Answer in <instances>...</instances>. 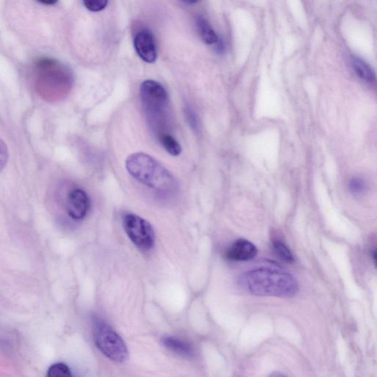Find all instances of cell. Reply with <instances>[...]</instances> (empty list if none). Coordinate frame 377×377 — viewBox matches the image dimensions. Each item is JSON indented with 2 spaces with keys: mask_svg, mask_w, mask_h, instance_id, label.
Segmentation results:
<instances>
[{
  "mask_svg": "<svg viewBox=\"0 0 377 377\" xmlns=\"http://www.w3.org/2000/svg\"><path fill=\"white\" fill-rule=\"evenodd\" d=\"M241 284L258 297L292 298L299 293V283L292 274L270 268H258L244 273Z\"/></svg>",
  "mask_w": 377,
  "mask_h": 377,
  "instance_id": "1",
  "label": "cell"
},
{
  "mask_svg": "<svg viewBox=\"0 0 377 377\" xmlns=\"http://www.w3.org/2000/svg\"><path fill=\"white\" fill-rule=\"evenodd\" d=\"M126 167L132 177L152 190L170 194L178 190V182L172 173L145 152L129 156Z\"/></svg>",
  "mask_w": 377,
  "mask_h": 377,
  "instance_id": "2",
  "label": "cell"
},
{
  "mask_svg": "<svg viewBox=\"0 0 377 377\" xmlns=\"http://www.w3.org/2000/svg\"><path fill=\"white\" fill-rule=\"evenodd\" d=\"M35 75L38 93L50 103L64 99L72 87V75L57 60H39L35 67Z\"/></svg>",
  "mask_w": 377,
  "mask_h": 377,
  "instance_id": "3",
  "label": "cell"
},
{
  "mask_svg": "<svg viewBox=\"0 0 377 377\" xmlns=\"http://www.w3.org/2000/svg\"><path fill=\"white\" fill-rule=\"evenodd\" d=\"M140 97L148 124L157 139L169 131V98L166 89L155 80L144 81Z\"/></svg>",
  "mask_w": 377,
  "mask_h": 377,
  "instance_id": "4",
  "label": "cell"
},
{
  "mask_svg": "<svg viewBox=\"0 0 377 377\" xmlns=\"http://www.w3.org/2000/svg\"><path fill=\"white\" fill-rule=\"evenodd\" d=\"M94 339L97 347L107 358L117 363L127 361V345L119 334L108 323L97 321L94 328Z\"/></svg>",
  "mask_w": 377,
  "mask_h": 377,
  "instance_id": "5",
  "label": "cell"
},
{
  "mask_svg": "<svg viewBox=\"0 0 377 377\" xmlns=\"http://www.w3.org/2000/svg\"><path fill=\"white\" fill-rule=\"evenodd\" d=\"M122 223L127 236L137 248L148 251L155 247V232L146 220L135 214H127Z\"/></svg>",
  "mask_w": 377,
  "mask_h": 377,
  "instance_id": "6",
  "label": "cell"
},
{
  "mask_svg": "<svg viewBox=\"0 0 377 377\" xmlns=\"http://www.w3.org/2000/svg\"><path fill=\"white\" fill-rule=\"evenodd\" d=\"M91 208V201L87 193L81 189L71 190L67 197L66 209L69 216L76 220L87 217Z\"/></svg>",
  "mask_w": 377,
  "mask_h": 377,
  "instance_id": "7",
  "label": "cell"
},
{
  "mask_svg": "<svg viewBox=\"0 0 377 377\" xmlns=\"http://www.w3.org/2000/svg\"><path fill=\"white\" fill-rule=\"evenodd\" d=\"M135 47L139 56L146 62H155L157 58V47L155 38L150 33H139L135 38Z\"/></svg>",
  "mask_w": 377,
  "mask_h": 377,
  "instance_id": "8",
  "label": "cell"
},
{
  "mask_svg": "<svg viewBox=\"0 0 377 377\" xmlns=\"http://www.w3.org/2000/svg\"><path fill=\"white\" fill-rule=\"evenodd\" d=\"M258 253L255 244L247 240L240 239L234 242L227 251V258L231 261L247 262L255 258Z\"/></svg>",
  "mask_w": 377,
  "mask_h": 377,
  "instance_id": "9",
  "label": "cell"
},
{
  "mask_svg": "<svg viewBox=\"0 0 377 377\" xmlns=\"http://www.w3.org/2000/svg\"><path fill=\"white\" fill-rule=\"evenodd\" d=\"M167 349L183 356H190L193 354V349L190 344L173 337H165L162 340Z\"/></svg>",
  "mask_w": 377,
  "mask_h": 377,
  "instance_id": "10",
  "label": "cell"
},
{
  "mask_svg": "<svg viewBox=\"0 0 377 377\" xmlns=\"http://www.w3.org/2000/svg\"><path fill=\"white\" fill-rule=\"evenodd\" d=\"M198 32L203 42L207 45L217 44L219 38L207 20L198 17L196 22Z\"/></svg>",
  "mask_w": 377,
  "mask_h": 377,
  "instance_id": "11",
  "label": "cell"
},
{
  "mask_svg": "<svg viewBox=\"0 0 377 377\" xmlns=\"http://www.w3.org/2000/svg\"><path fill=\"white\" fill-rule=\"evenodd\" d=\"M352 65L354 72L366 82L372 83L375 80V75L373 70L363 60L359 58H352Z\"/></svg>",
  "mask_w": 377,
  "mask_h": 377,
  "instance_id": "12",
  "label": "cell"
},
{
  "mask_svg": "<svg viewBox=\"0 0 377 377\" xmlns=\"http://www.w3.org/2000/svg\"><path fill=\"white\" fill-rule=\"evenodd\" d=\"M161 146L168 154L173 157H178L181 152V146L179 142L171 134L165 135L157 139Z\"/></svg>",
  "mask_w": 377,
  "mask_h": 377,
  "instance_id": "13",
  "label": "cell"
},
{
  "mask_svg": "<svg viewBox=\"0 0 377 377\" xmlns=\"http://www.w3.org/2000/svg\"><path fill=\"white\" fill-rule=\"evenodd\" d=\"M273 249L276 255L282 261L293 263L295 261L293 254L286 244L277 240L273 242Z\"/></svg>",
  "mask_w": 377,
  "mask_h": 377,
  "instance_id": "14",
  "label": "cell"
},
{
  "mask_svg": "<svg viewBox=\"0 0 377 377\" xmlns=\"http://www.w3.org/2000/svg\"><path fill=\"white\" fill-rule=\"evenodd\" d=\"M47 376L48 377H69L72 376V373L66 364L57 363L49 367Z\"/></svg>",
  "mask_w": 377,
  "mask_h": 377,
  "instance_id": "15",
  "label": "cell"
},
{
  "mask_svg": "<svg viewBox=\"0 0 377 377\" xmlns=\"http://www.w3.org/2000/svg\"><path fill=\"white\" fill-rule=\"evenodd\" d=\"M350 190L354 195H362L366 190V183L361 178L354 177L350 181Z\"/></svg>",
  "mask_w": 377,
  "mask_h": 377,
  "instance_id": "16",
  "label": "cell"
},
{
  "mask_svg": "<svg viewBox=\"0 0 377 377\" xmlns=\"http://www.w3.org/2000/svg\"><path fill=\"white\" fill-rule=\"evenodd\" d=\"M85 7L93 12L103 11L108 5V0H84Z\"/></svg>",
  "mask_w": 377,
  "mask_h": 377,
  "instance_id": "17",
  "label": "cell"
},
{
  "mask_svg": "<svg viewBox=\"0 0 377 377\" xmlns=\"http://www.w3.org/2000/svg\"><path fill=\"white\" fill-rule=\"evenodd\" d=\"M8 150L5 142L0 139V172L5 168L8 160Z\"/></svg>",
  "mask_w": 377,
  "mask_h": 377,
  "instance_id": "18",
  "label": "cell"
},
{
  "mask_svg": "<svg viewBox=\"0 0 377 377\" xmlns=\"http://www.w3.org/2000/svg\"><path fill=\"white\" fill-rule=\"evenodd\" d=\"M187 115L188 116L189 122H190L191 126H192L193 128H198V121H197L196 116V114L194 113V112H193L192 110L189 108V110L187 111Z\"/></svg>",
  "mask_w": 377,
  "mask_h": 377,
  "instance_id": "19",
  "label": "cell"
},
{
  "mask_svg": "<svg viewBox=\"0 0 377 377\" xmlns=\"http://www.w3.org/2000/svg\"><path fill=\"white\" fill-rule=\"evenodd\" d=\"M37 1L44 5H53L58 2V0H37Z\"/></svg>",
  "mask_w": 377,
  "mask_h": 377,
  "instance_id": "20",
  "label": "cell"
},
{
  "mask_svg": "<svg viewBox=\"0 0 377 377\" xmlns=\"http://www.w3.org/2000/svg\"><path fill=\"white\" fill-rule=\"evenodd\" d=\"M181 1L187 5H192L196 3L199 0H181Z\"/></svg>",
  "mask_w": 377,
  "mask_h": 377,
  "instance_id": "21",
  "label": "cell"
}]
</instances>
